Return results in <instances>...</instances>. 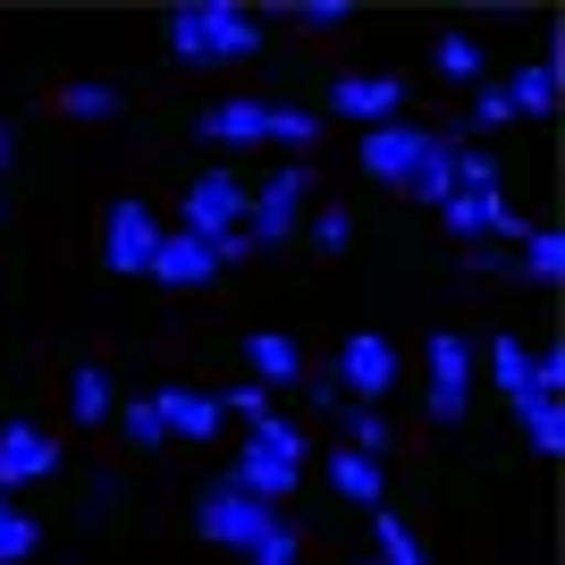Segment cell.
<instances>
[{"label":"cell","mask_w":565,"mask_h":565,"mask_svg":"<svg viewBox=\"0 0 565 565\" xmlns=\"http://www.w3.org/2000/svg\"><path fill=\"white\" fill-rule=\"evenodd\" d=\"M372 565H430L423 557V532H414L397 507H380V515H372Z\"/></svg>","instance_id":"24"},{"label":"cell","mask_w":565,"mask_h":565,"mask_svg":"<svg viewBox=\"0 0 565 565\" xmlns=\"http://www.w3.org/2000/svg\"><path fill=\"white\" fill-rule=\"evenodd\" d=\"M152 414H161V430H169V439H194V448L228 430L220 397H212V388H186V380H169V388H152Z\"/></svg>","instance_id":"13"},{"label":"cell","mask_w":565,"mask_h":565,"mask_svg":"<svg viewBox=\"0 0 565 565\" xmlns=\"http://www.w3.org/2000/svg\"><path fill=\"white\" fill-rule=\"evenodd\" d=\"M305 212H312V161H287L270 169L254 194H245V236H254V254H279L305 236Z\"/></svg>","instance_id":"3"},{"label":"cell","mask_w":565,"mask_h":565,"mask_svg":"<svg viewBox=\"0 0 565 565\" xmlns=\"http://www.w3.org/2000/svg\"><path fill=\"white\" fill-rule=\"evenodd\" d=\"M152 245H161V220H152V203L118 194L110 212H102V262H110L118 279H143V270H152Z\"/></svg>","instance_id":"10"},{"label":"cell","mask_w":565,"mask_h":565,"mask_svg":"<svg viewBox=\"0 0 565 565\" xmlns=\"http://www.w3.org/2000/svg\"><path fill=\"white\" fill-rule=\"evenodd\" d=\"M143 279L169 287V296H203V287L220 279V262H212V245H203V236L161 228V245H152V270H143Z\"/></svg>","instance_id":"12"},{"label":"cell","mask_w":565,"mask_h":565,"mask_svg":"<svg viewBox=\"0 0 565 565\" xmlns=\"http://www.w3.org/2000/svg\"><path fill=\"white\" fill-rule=\"evenodd\" d=\"M330 490L380 515V490H388V481H380V465H372V456H347V448H330Z\"/></svg>","instance_id":"26"},{"label":"cell","mask_w":565,"mask_h":565,"mask_svg":"<svg viewBox=\"0 0 565 565\" xmlns=\"http://www.w3.org/2000/svg\"><path fill=\"white\" fill-rule=\"evenodd\" d=\"M161 34L169 60H186V68H236V60H262V43H270L245 0H186L161 18Z\"/></svg>","instance_id":"1"},{"label":"cell","mask_w":565,"mask_h":565,"mask_svg":"<svg viewBox=\"0 0 565 565\" xmlns=\"http://www.w3.org/2000/svg\"><path fill=\"white\" fill-rule=\"evenodd\" d=\"M287 18H296V25H321V34H330V25H347L354 9H347V0H296Z\"/></svg>","instance_id":"35"},{"label":"cell","mask_w":565,"mask_h":565,"mask_svg":"<svg viewBox=\"0 0 565 565\" xmlns=\"http://www.w3.org/2000/svg\"><path fill=\"white\" fill-rule=\"evenodd\" d=\"M330 380H338V397H347V405H380L388 388H397V338L354 330L347 347L330 354Z\"/></svg>","instance_id":"7"},{"label":"cell","mask_w":565,"mask_h":565,"mask_svg":"<svg viewBox=\"0 0 565 565\" xmlns=\"http://www.w3.org/2000/svg\"><path fill=\"white\" fill-rule=\"evenodd\" d=\"M405 76L397 68H347V76H330V118H347V127H397L405 118Z\"/></svg>","instance_id":"5"},{"label":"cell","mask_w":565,"mask_h":565,"mask_svg":"<svg viewBox=\"0 0 565 565\" xmlns=\"http://www.w3.org/2000/svg\"><path fill=\"white\" fill-rule=\"evenodd\" d=\"M110 414H118V372H110V363H76V372H68V423L102 430Z\"/></svg>","instance_id":"19"},{"label":"cell","mask_w":565,"mask_h":565,"mask_svg":"<svg viewBox=\"0 0 565 565\" xmlns=\"http://www.w3.org/2000/svg\"><path fill=\"white\" fill-rule=\"evenodd\" d=\"M245 565H305V532H296V523H270V532H262L254 548H245Z\"/></svg>","instance_id":"32"},{"label":"cell","mask_w":565,"mask_h":565,"mask_svg":"<svg viewBox=\"0 0 565 565\" xmlns=\"http://www.w3.org/2000/svg\"><path fill=\"white\" fill-rule=\"evenodd\" d=\"M60 439H51L43 423H0V498H18V490H34V481H51L60 472Z\"/></svg>","instance_id":"11"},{"label":"cell","mask_w":565,"mask_h":565,"mask_svg":"<svg viewBox=\"0 0 565 565\" xmlns=\"http://www.w3.org/2000/svg\"><path fill=\"white\" fill-rule=\"evenodd\" d=\"M532 388H541V397H565V347H541V354H532Z\"/></svg>","instance_id":"34"},{"label":"cell","mask_w":565,"mask_h":565,"mask_svg":"<svg viewBox=\"0 0 565 565\" xmlns=\"http://www.w3.org/2000/svg\"><path fill=\"white\" fill-rule=\"evenodd\" d=\"M245 448L279 456V465H312V430H305V423H287V414H262V423L245 430Z\"/></svg>","instance_id":"25"},{"label":"cell","mask_w":565,"mask_h":565,"mask_svg":"<svg viewBox=\"0 0 565 565\" xmlns=\"http://www.w3.org/2000/svg\"><path fill=\"white\" fill-rule=\"evenodd\" d=\"M515 279L541 287V296H557L565 287V228H523L515 236Z\"/></svg>","instance_id":"20"},{"label":"cell","mask_w":565,"mask_h":565,"mask_svg":"<svg viewBox=\"0 0 565 565\" xmlns=\"http://www.w3.org/2000/svg\"><path fill=\"white\" fill-rule=\"evenodd\" d=\"M481 372H490V388H507V405L532 388V347H523L515 330H498L490 347H481Z\"/></svg>","instance_id":"21"},{"label":"cell","mask_w":565,"mask_h":565,"mask_svg":"<svg viewBox=\"0 0 565 565\" xmlns=\"http://www.w3.org/2000/svg\"><path fill=\"white\" fill-rule=\"evenodd\" d=\"M194 136L220 143V152H245V143H287L305 161L321 143V110H296V102H262V94H220L212 110L194 118Z\"/></svg>","instance_id":"2"},{"label":"cell","mask_w":565,"mask_h":565,"mask_svg":"<svg viewBox=\"0 0 565 565\" xmlns=\"http://www.w3.org/2000/svg\"><path fill=\"white\" fill-rule=\"evenodd\" d=\"M178 228L203 236V245H220V236H245V178H236V169H203V178H186Z\"/></svg>","instance_id":"6"},{"label":"cell","mask_w":565,"mask_h":565,"mask_svg":"<svg viewBox=\"0 0 565 565\" xmlns=\"http://www.w3.org/2000/svg\"><path fill=\"white\" fill-rule=\"evenodd\" d=\"M305 397L321 405V414H338V405H347V397H338V380H330V363H321V372H305Z\"/></svg>","instance_id":"37"},{"label":"cell","mask_w":565,"mask_h":565,"mask_svg":"<svg viewBox=\"0 0 565 565\" xmlns=\"http://www.w3.org/2000/svg\"><path fill=\"white\" fill-rule=\"evenodd\" d=\"M18 161V118H0V169Z\"/></svg>","instance_id":"38"},{"label":"cell","mask_w":565,"mask_h":565,"mask_svg":"<svg viewBox=\"0 0 565 565\" xmlns=\"http://www.w3.org/2000/svg\"><path fill=\"white\" fill-rule=\"evenodd\" d=\"M498 94H507V110H515V118H557V94H565V51L548 43L541 60H523L515 76H498Z\"/></svg>","instance_id":"14"},{"label":"cell","mask_w":565,"mask_h":565,"mask_svg":"<svg viewBox=\"0 0 565 565\" xmlns=\"http://www.w3.org/2000/svg\"><path fill=\"white\" fill-rule=\"evenodd\" d=\"M220 481H228V490H245L254 507H270V515H279L287 498L305 490V465H279V456H262V448H236V465L220 472Z\"/></svg>","instance_id":"15"},{"label":"cell","mask_w":565,"mask_h":565,"mask_svg":"<svg viewBox=\"0 0 565 565\" xmlns=\"http://www.w3.org/2000/svg\"><path fill=\"white\" fill-rule=\"evenodd\" d=\"M465 270H481V279H498V270H515V254H507V245H465Z\"/></svg>","instance_id":"36"},{"label":"cell","mask_w":565,"mask_h":565,"mask_svg":"<svg viewBox=\"0 0 565 565\" xmlns=\"http://www.w3.org/2000/svg\"><path fill=\"white\" fill-rule=\"evenodd\" d=\"M507 118H515V110H507V94H498V76H481V85H472V94H465V127H456V136H498V127H507Z\"/></svg>","instance_id":"29"},{"label":"cell","mask_w":565,"mask_h":565,"mask_svg":"<svg viewBox=\"0 0 565 565\" xmlns=\"http://www.w3.org/2000/svg\"><path fill=\"white\" fill-rule=\"evenodd\" d=\"M430 68L448 76V85H481V76H490V51H481V34H439V43H430Z\"/></svg>","instance_id":"22"},{"label":"cell","mask_w":565,"mask_h":565,"mask_svg":"<svg viewBox=\"0 0 565 565\" xmlns=\"http://www.w3.org/2000/svg\"><path fill=\"white\" fill-rule=\"evenodd\" d=\"M405 194L430 203V212L456 194V127H448V136H430V152H423V169H414V186H405Z\"/></svg>","instance_id":"23"},{"label":"cell","mask_w":565,"mask_h":565,"mask_svg":"<svg viewBox=\"0 0 565 565\" xmlns=\"http://www.w3.org/2000/svg\"><path fill=\"white\" fill-rule=\"evenodd\" d=\"M472 380H481V354H472L456 330H430V347H423V414L439 430H456L472 414Z\"/></svg>","instance_id":"4"},{"label":"cell","mask_w":565,"mask_h":565,"mask_svg":"<svg viewBox=\"0 0 565 565\" xmlns=\"http://www.w3.org/2000/svg\"><path fill=\"white\" fill-rule=\"evenodd\" d=\"M338 423H347V456H388L397 448V439H388V414H380V405H338Z\"/></svg>","instance_id":"28"},{"label":"cell","mask_w":565,"mask_h":565,"mask_svg":"<svg viewBox=\"0 0 565 565\" xmlns=\"http://www.w3.org/2000/svg\"><path fill=\"white\" fill-rule=\"evenodd\" d=\"M0 220H9V203H0Z\"/></svg>","instance_id":"39"},{"label":"cell","mask_w":565,"mask_h":565,"mask_svg":"<svg viewBox=\"0 0 565 565\" xmlns=\"http://www.w3.org/2000/svg\"><path fill=\"white\" fill-rule=\"evenodd\" d=\"M270 523H279V515H270V507H254L245 490H228V481H212V490L194 498V532H203L212 548H228V557H245Z\"/></svg>","instance_id":"8"},{"label":"cell","mask_w":565,"mask_h":565,"mask_svg":"<svg viewBox=\"0 0 565 565\" xmlns=\"http://www.w3.org/2000/svg\"><path fill=\"white\" fill-rule=\"evenodd\" d=\"M245 372H254V388H296L312 363H305V347H296L287 330H254L245 338Z\"/></svg>","instance_id":"16"},{"label":"cell","mask_w":565,"mask_h":565,"mask_svg":"<svg viewBox=\"0 0 565 565\" xmlns=\"http://www.w3.org/2000/svg\"><path fill=\"white\" fill-rule=\"evenodd\" d=\"M430 136L439 127H414V118H397V127H372V136L354 143V161H363V178L372 186H414V169H423V152H430Z\"/></svg>","instance_id":"9"},{"label":"cell","mask_w":565,"mask_h":565,"mask_svg":"<svg viewBox=\"0 0 565 565\" xmlns=\"http://www.w3.org/2000/svg\"><path fill=\"white\" fill-rule=\"evenodd\" d=\"M363 565H372V557H363Z\"/></svg>","instance_id":"40"},{"label":"cell","mask_w":565,"mask_h":565,"mask_svg":"<svg viewBox=\"0 0 565 565\" xmlns=\"http://www.w3.org/2000/svg\"><path fill=\"white\" fill-rule=\"evenodd\" d=\"M515 439L541 456V465H557V456H565V397L523 388V397H515Z\"/></svg>","instance_id":"18"},{"label":"cell","mask_w":565,"mask_h":565,"mask_svg":"<svg viewBox=\"0 0 565 565\" xmlns=\"http://www.w3.org/2000/svg\"><path fill=\"white\" fill-rule=\"evenodd\" d=\"M305 245L321 262H338L354 245V212H347V203H312V212H305Z\"/></svg>","instance_id":"27"},{"label":"cell","mask_w":565,"mask_h":565,"mask_svg":"<svg viewBox=\"0 0 565 565\" xmlns=\"http://www.w3.org/2000/svg\"><path fill=\"white\" fill-rule=\"evenodd\" d=\"M220 414H228V423H245V430H254L262 414H270V388H254V380H236L228 397H220Z\"/></svg>","instance_id":"33"},{"label":"cell","mask_w":565,"mask_h":565,"mask_svg":"<svg viewBox=\"0 0 565 565\" xmlns=\"http://www.w3.org/2000/svg\"><path fill=\"white\" fill-rule=\"evenodd\" d=\"M34 548H43V523L25 515V507H9V498H0V565H25Z\"/></svg>","instance_id":"30"},{"label":"cell","mask_w":565,"mask_h":565,"mask_svg":"<svg viewBox=\"0 0 565 565\" xmlns=\"http://www.w3.org/2000/svg\"><path fill=\"white\" fill-rule=\"evenodd\" d=\"M118 110H127V94L102 85V76H68V85H51V118H68V127H110Z\"/></svg>","instance_id":"17"},{"label":"cell","mask_w":565,"mask_h":565,"mask_svg":"<svg viewBox=\"0 0 565 565\" xmlns=\"http://www.w3.org/2000/svg\"><path fill=\"white\" fill-rule=\"evenodd\" d=\"M110 423L127 430V448H169V430H161V414H152V397H118Z\"/></svg>","instance_id":"31"}]
</instances>
